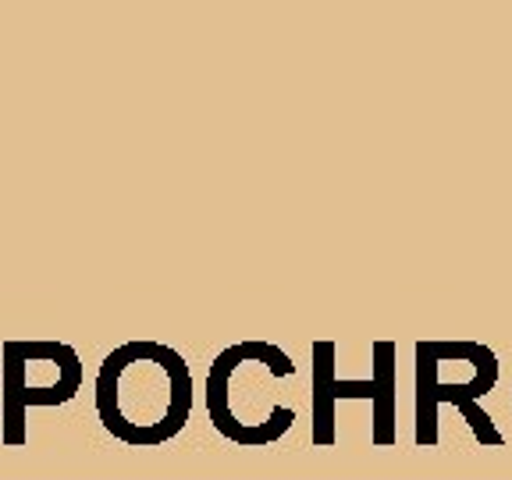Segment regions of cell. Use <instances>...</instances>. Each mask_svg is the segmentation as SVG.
<instances>
[{"label": "cell", "instance_id": "6da1fadb", "mask_svg": "<svg viewBox=\"0 0 512 480\" xmlns=\"http://www.w3.org/2000/svg\"><path fill=\"white\" fill-rule=\"evenodd\" d=\"M196 381L182 352L136 338L107 352L96 374V413L107 434L125 445L157 448L189 424Z\"/></svg>", "mask_w": 512, "mask_h": 480}, {"label": "cell", "instance_id": "7a4b0ae2", "mask_svg": "<svg viewBox=\"0 0 512 480\" xmlns=\"http://www.w3.org/2000/svg\"><path fill=\"white\" fill-rule=\"evenodd\" d=\"M296 374V363L274 342H235L221 349L207 374V413L221 438L242 448H264L281 441L292 424L296 409L285 406L278 384Z\"/></svg>", "mask_w": 512, "mask_h": 480}, {"label": "cell", "instance_id": "3957f363", "mask_svg": "<svg viewBox=\"0 0 512 480\" xmlns=\"http://www.w3.org/2000/svg\"><path fill=\"white\" fill-rule=\"evenodd\" d=\"M413 367L416 445H438V409L445 402L459 409L470 434L484 448L505 445L495 420L480 409V399L495 392L498 374H502L495 349H488L484 342H473V338H420L413 345Z\"/></svg>", "mask_w": 512, "mask_h": 480}, {"label": "cell", "instance_id": "277c9868", "mask_svg": "<svg viewBox=\"0 0 512 480\" xmlns=\"http://www.w3.org/2000/svg\"><path fill=\"white\" fill-rule=\"evenodd\" d=\"M82 384L79 352L64 342H4L0 395H4V441L25 445V413L32 406H64Z\"/></svg>", "mask_w": 512, "mask_h": 480}, {"label": "cell", "instance_id": "5b68a950", "mask_svg": "<svg viewBox=\"0 0 512 480\" xmlns=\"http://www.w3.org/2000/svg\"><path fill=\"white\" fill-rule=\"evenodd\" d=\"M335 342H313V445H335V406L349 399L374 402V377L342 381L335 374Z\"/></svg>", "mask_w": 512, "mask_h": 480}, {"label": "cell", "instance_id": "8992f818", "mask_svg": "<svg viewBox=\"0 0 512 480\" xmlns=\"http://www.w3.org/2000/svg\"><path fill=\"white\" fill-rule=\"evenodd\" d=\"M395 360H399V345L392 338H381L374 342V427H370V441L377 448L395 445L399 431H395V413H399V395H395Z\"/></svg>", "mask_w": 512, "mask_h": 480}]
</instances>
